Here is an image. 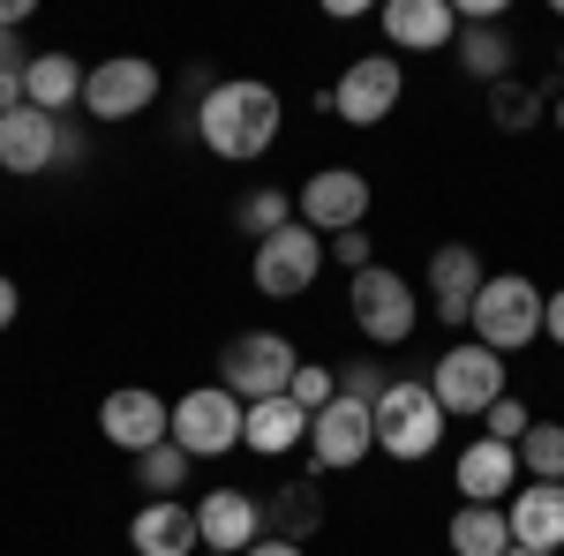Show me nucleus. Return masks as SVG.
Returning a JSON list of instances; mask_svg holds the SVG:
<instances>
[{
  "label": "nucleus",
  "mask_w": 564,
  "mask_h": 556,
  "mask_svg": "<svg viewBox=\"0 0 564 556\" xmlns=\"http://www.w3.org/2000/svg\"><path fill=\"white\" fill-rule=\"evenodd\" d=\"M279 121H286L279 90L249 84V76L212 84V90H204V106H196V135H204V151L234 159V166H241V159H263V151L279 143Z\"/></svg>",
  "instance_id": "1"
},
{
  "label": "nucleus",
  "mask_w": 564,
  "mask_h": 556,
  "mask_svg": "<svg viewBox=\"0 0 564 556\" xmlns=\"http://www.w3.org/2000/svg\"><path fill=\"white\" fill-rule=\"evenodd\" d=\"M377 444H384V459H430L436 444H444V406H436L430 377L414 384V377H391V391L377 399Z\"/></svg>",
  "instance_id": "2"
},
{
  "label": "nucleus",
  "mask_w": 564,
  "mask_h": 556,
  "mask_svg": "<svg viewBox=\"0 0 564 556\" xmlns=\"http://www.w3.org/2000/svg\"><path fill=\"white\" fill-rule=\"evenodd\" d=\"M542 286L534 279H520V271H505V279H489L475 301V346H489V353H520V346L542 339Z\"/></svg>",
  "instance_id": "3"
},
{
  "label": "nucleus",
  "mask_w": 564,
  "mask_h": 556,
  "mask_svg": "<svg viewBox=\"0 0 564 556\" xmlns=\"http://www.w3.org/2000/svg\"><path fill=\"white\" fill-rule=\"evenodd\" d=\"M294 369H302V353H294V339H279V331H241V339H226V353H218V384L234 391L241 406L286 399Z\"/></svg>",
  "instance_id": "4"
},
{
  "label": "nucleus",
  "mask_w": 564,
  "mask_h": 556,
  "mask_svg": "<svg viewBox=\"0 0 564 556\" xmlns=\"http://www.w3.org/2000/svg\"><path fill=\"white\" fill-rule=\"evenodd\" d=\"M347 301H354V331L369 346H399V339H414V324H422V294L399 271H384V263L354 271Z\"/></svg>",
  "instance_id": "5"
},
{
  "label": "nucleus",
  "mask_w": 564,
  "mask_h": 556,
  "mask_svg": "<svg viewBox=\"0 0 564 556\" xmlns=\"http://www.w3.org/2000/svg\"><path fill=\"white\" fill-rule=\"evenodd\" d=\"M406 98V68L391 61V53H361V61H347V76L332 90H316V106H332L347 129H377V121H391V106Z\"/></svg>",
  "instance_id": "6"
},
{
  "label": "nucleus",
  "mask_w": 564,
  "mask_h": 556,
  "mask_svg": "<svg viewBox=\"0 0 564 556\" xmlns=\"http://www.w3.org/2000/svg\"><path fill=\"white\" fill-rule=\"evenodd\" d=\"M430 391L444 414H489L497 399H505V353H489V346H444V361L430 369Z\"/></svg>",
  "instance_id": "7"
},
{
  "label": "nucleus",
  "mask_w": 564,
  "mask_h": 556,
  "mask_svg": "<svg viewBox=\"0 0 564 556\" xmlns=\"http://www.w3.org/2000/svg\"><path fill=\"white\" fill-rule=\"evenodd\" d=\"M324 233H308L302 218L294 226H279L271 241H257V263H249V279H257V294L263 301H294L316 286V271H324Z\"/></svg>",
  "instance_id": "8"
},
{
  "label": "nucleus",
  "mask_w": 564,
  "mask_h": 556,
  "mask_svg": "<svg viewBox=\"0 0 564 556\" xmlns=\"http://www.w3.org/2000/svg\"><path fill=\"white\" fill-rule=\"evenodd\" d=\"M241 399L226 384H196L188 399H174V444L188 459H226L234 444H241Z\"/></svg>",
  "instance_id": "9"
},
{
  "label": "nucleus",
  "mask_w": 564,
  "mask_h": 556,
  "mask_svg": "<svg viewBox=\"0 0 564 556\" xmlns=\"http://www.w3.org/2000/svg\"><path fill=\"white\" fill-rule=\"evenodd\" d=\"M98 436L113 444V451H129V459H143V451H159V444H174V406L159 399V391H106V406H98Z\"/></svg>",
  "instance_id": "10"
},
{
  "label": "nucleus",
  "mask_w": 564,
  "mask_h": 556,
  "mask_svg": "<svg viewBox=\"0 0 564 556\" xmlns=\"http://www.w3.org/2000/svg\"><path fill=\"white\" fill-rule=\"evenodd\" d=\"M369 451H377V406L332 399L324 414H308V459H316V473H347Z\"/></svg>",
  "instance_id": "11"
},
{
  "label": "nucleus",
  "mask_w": 564,
  "mask_h": 556,
  "mask_svg": "<svg viewBox=\"0 0 564 556\" xmlns=\"http://www.w3.org/2000/svg\"><path fill=\"white\" fill-rule=\"evenodd\" d=\"M143 106H159V68L143 53H113L84 76V113L90 121H135Z\"/></svg>",
  "instance_id": "12"
},
{
  "label": "nucleus",
  "mask_w": 564,
  "mask_h": 556,
  "mask_svg": "<svg viewBox=\"0 0 564 556\" xmlns=\"http://www.w3.org/2000/svg\"><path fill=\"white\" fill-rule=\"evenodd\" d=\"M294 218H302L308 233H354L361 218H369V181L354 166H324L302 181V196H294Z\"/></svg>",
  "instance_id": "13"
},
{
  "label": "nucleus",
  "mask_w": 564,
  "mask_h": 556,
  "mask_svg": "<svg viewBox=\"0 0 564 556\" xmlns=\"http://www.w3.org/2000/svg\"><path fill=\"white\" fill-rule=\"evenodd\" d=\"M61 159V113H39L31 98L15 106V113H0V173H15V181H31Z\"/></svg>",
  "instance_id": "14"
},
{
  "label": "nucleus",
  "mask_w": 564,
  "mask_h": 556,
  "mask_svg": "<svg viewBox=\"0 0 564 556\" xmlns=\"http://www.w3.org/2000/svg\"><path fill=\"white\" fill-rule=\"evenodd\" d=\"M481 286H489V271H481V257L467 249V241H444V249L430 257V308L444 316V324H467Z\"/></svg>",
  "instance_id": "15"
},
{
  "label": "nucleus",
  "mask_w": 564,
  "mask_h": 556,
  "mask_svg": "<svg viewBox=\"0 0 564 556\" xmlns=\"http://www.w3.org/2000/svg\"><path fill=\"white\" fill-rule=\"evenodd\" d=\"M505 519H512V549L557 556L564 549V481H520Z\"/></svg>",
  "instance_id": "16"
},
{
  "label": "nucleus",
  "mask_w": 564,
  "mask_h": 556,
  "mask_svg": "<svg viewBox=\"0 0 564 556\" xmlns=\"http://www.w3.org/2000/svg\"><path fill=\"white\" fill-rule=\"evenodd\" d=\"M520 444H497V436H481V444H467L459 451V467H452V481H459V497L467 504H512V481H520Z\"/></svg>",
  "instance_id": "17"
},
{
  "label": "nucleus",
  "mask_w": 564,
  "mask_h": 556,
  "mask_svg": "<svg viewBox=\"0 0 564 556\" xmlns=\"http://www.w3.org/2000/svg\"><path fill=\"white\" fill-rule=\"evenodd\" d=\"M196 534H204V549L249 556V549H257V542H263L257 497H249V489H212V497L196 504Z\"/></svg>",
  "instance_id": "18"
},
{
  "label": "nucleus",
  "mask_w": 564,
  "mask_h": 556,
  "mask_svg": "<svg viewBox=\"0 0 564 556\" xmlns=\"http://www.w3.org/2000/svg\"><path fill=\"white\" fill-rule=\"evenodd\" d=\"M263 542H308L324 526V473H302V481H279L271 497L257 504Z\"/></svg>",
  "instance_id": "19"
},
{
  "label": "nucleus",
  "mask_w": 564,
  "mask_h": 556,
  "mask_svg": "<svg viewBox=\"0 0 564 556\" xmlns=\"http://www.w3.org/2000/svg\"><path fill=\"white\" fill-rule=\"evenodd\" d=\"M129 542H135V556H196V549H204V534H196V504H181V497H151V504L129 519Z\"/></svg>",
  "instance_id": "20"
},
{
  "label": "nucleus",
  "mask_w": 564,
  "mask_h": 556,
  "mask_svg": "<svg viewBox=\"0 0 564 556\" xmlns=\"http://www.w3.org/2000/svg\"><path fill=\"white\" fill-rule=\"evenodd\" d=\"M384 39L399 53H436V45L459 39V8H444V0H384Z\"/></svg>",
  "instance_id": "21"
},
{
  "label": "nucleus",
  "mask_w": 564,
  "mask_h": 556,
  "mask_svg": "<svg viewBox=\"0 0 564 556\" xmlns=\"http://www.w3.org/2000/svg\"><path fill=\"white\" fill-rule=\"evenodd\" d=\"M241 444H249L257 459H279V451L308 444V414L294 399H257V406L241 414Z\"/></svg>",
  "instance_id": "22"
},
{
  "label": "nucleus",
  "mask_w": 564,
  "mask_h": 556,
  "mask_svg": "<svg viewBox=\"0 0 564 556\" xmlns=\"http://www.w3.org/2000/svg\"><path fill=\"white\" fill-rule=\"evenodd\" d=\"M452 53H459V68H467V76H475V84H512V61H520V53H512V31H505V23H459V39H452Z\"/></svg>",
  "instance_id": "23"
},
{
  "label": "nucleus",
  "mask_w": 564,
  "mask_h": 556,
  "mask_svg": "<svg viewBox=\"0 0 564 556\" xmlns=\"http://www.w3.org/2000/svg\"><path fill=\"white\" fill-rule=\"evenodd\" d=\"M444 542H452V556H512V519H505V504H459Z\"/></svg>",
  "instance_id": "24"
},
{
  "label": "nucleus",
  "mask_w": 564,
  "mask_h": 556,
  "mask_svg": "<svg viewBox=\"0 0 564 556\" xmlns=\"http://www.w3.org/2000/svg\"><path fill=\"white\" fill-rule=\"evenodd\" d=\"M23 98H31L39 113H68V106L84 98V61H68V53H31Z\"/></svg>",
  "instance_id": "25"
},
{
  "label": "nucleus",
  "mask_w": 564,
  "mask_h": 556,
  "mask_svg": "<svg viewBox=\"0 0 564 556\" xmlns=\"http://www.w3.org/2000/svg\"><path fill=\"white\" fill-rule=\"evenodd\" d=\"M542 113H550V106H542V90H534V84H520V76H512V84H497V90H489V121H497L505 135L534 129Z\"/></svg>",
  "instance_id": "26"
},
{
  "label": "nucleus",
  "mask_w": 564,
  "mask_h": 556,
  "mask_svg": "<svg viewBox=\"0 0 564 556\" xmlns=\"http://www.w3.org/2000/svg\"><path fill=\"white\" fill-rule=\"evenodd\" d=\"M520 467L527 481H564V422H534L520 436Z\"/></svg>",
  "instance_id": "27"
},
{
  "label": "nucleus",
  "mask_w": 564,
  "mask_h": 556,
  "mask_svg": "<svg viewBox=\"0 0 564 556\" xmlns=\"http://www.w3.org/2000/svg\"><path fill=\"white\" fill-rule=\"evenodd\" d=\"M188 467H196V459H188L181 444H159V451H143V459H135V481H143L151 497H181Z\"/></svg>",
  "instance_id": "28"
},
{
  "label": "nucleus",
  "mask_w": 564,
  "mask_h": 556,
  "mask_svg": "<svg viewBox=\"0 0 564 556\" xmlns=\"http://www.w3.org/2000/svg\"><path fill=\"white\" fill-rule=\"evenodd\" d=\"M241 233L249 241H271L279 226H294V196H279V188H257V196H241Z\"/></svg>",
  "instance_id": "29"
},
{
  "label": "nucleus",
  "mask_w": 564,
  "mask_h": 556,
  "mask_svg": "<svg viewBox=\"0 0 564 556\" xmlns=\"http://www.w3.org/2000/svg\"><path fill=\"white\" fill-rule=\"evenodd\" d=\"M286 399H294L302 414H324V406L339 399V369H332V361H302L294 384H286Z\"/></svg>",
  "instance_id": "30"
},
{
  "label": "nucleus",
  "mask_w": 564,
  "mask_h": 556,
  "mask_svg": "<svg viewBox=\"0 0 564 556\" xmlns=\"http://www.w3.org/2000/svg\"><path fill=\"white\" fill-rule=\"evenodd\" d=\"M527 428H534V414H527V399H512V391L481 414V436H497V444H520Z\"/></svg>",
  "instance_id": "31"
},
{
  "label": "nucleus",
  "mask_w": 564,
  "mask_h": 556,
  "mask_svg": "<svg viewBox=\"0 0 564 556\" xmlns=\"http://www.w3.org/2000/svg\"><path fill=\"white\" fill-rule=\"evenodd\" d=\"M384 391H391L384 361H347V369H339V399H361V406H377Z\"/></svg>",
  "instance_id": "32"
},
{
  "label": "nucleus",
  "mask_w": 564,
  "mask_h": 556,
  "mask_svg": "<svg viewBox=\"0 0 564 556\" xmlns=\"http://www.w3.org/2000/svg\"><path fill=\"white\" fill-rule=\"evenodd\" d=\"M332 257L347 263V271H369V263H377V257H369V233H361V226H354V233H332Z\"/></svg>",
  "instance_id": "33"
},
{
  "label": "nucleus",
  "mask_w": 564,
  "mask_h": 556,
  "mask_svg": "<svg viewBox=\"0 0 564 556\" xmlns=\"http://www.w3.org/2000/svg\"><path fill=\"white\" fill-rule=\"evenodd\" d=\"M84 159H90L84 129H76V121H61V159H53V166H84Z\"/></svg>",
  "instance_id": "34"
},
{
  "label": "nucleus",
  "mask_w": 564,
  "mask_h": 556,
  "mask_svg": "<svg viewBox=\"0 0 564 556\" xmlns=\"http://www.w3.org/2000/svg\"><path fill=\"white\" fill-rule=\"evenodd\" d=\"M23 106V68H0V113H15Z\"/></svg>",
  "instance_id": "35"
},
{
  "label": "nucleus",
  "mask_w": 564,
  "mask_h": 556,
  "mask_svg": "<svg viewBox=\"0 0 564 556\" xmlns=\"http://www.w3.org/2000/svg\"><path fill=\"white\" fill-rule=\"evenodd\" d=\"M542 331H550V339L564 346V286H557V294H550V301H542Z\"/></svg>",
  "instance_id": "36"
},
{
  "label": "nucleus",
  "mask_w": 564,
  "mask_h": 556,
  "mask_svg": "<svg viewBox=\"0 0 564 556\" xmlns=\"http://www.w3.org/2000/svg\"><path fill=\"white\" fill-rule=\"evenodd\" d=\"M0 68H31V53H23V39H15V31H0Z\"/></svg>",
  "instance_id": "37"
},
{
  "label": "nucleus",
  "mask_w": 564,
  "mask_h": 556,
  "mask_svg": "<svg viewBox=\"0 0 564 556\" xmlns=\"http://www.w3.org/2000/svg\"><path fill=\"white\" fill-rule=\"evenodd\" d=\"M15 308H23V294H15V279H0V331L15 324Z\"/></svg>",
  "instance_id": "38"
},
{
  "label": "nucleus",
  "mask_w": 564,
  "mask_h": 556,
  "mask_svg": "<svg viewBox=\"0 0 564 556\" xmlns=\"http://www.w3.org/2000/svg\"><path fill=\"white\" fill-rule=\"evenodd\" d=\"M249 556H302V542H257Z\"/></svg>",
  "instance_id": "39"
},
{
  "label": "nucleus",
  "mask_w": 564,
  "mask_h": 556,
  "mask_svg": "<svg viewBox=\"0 0 564 556\" xmlns=\"http://www.w3.org/2000/svg\"><path fill=\"white\" fill-rule=\"evenodd\" d=\"M550 121H557V129H564V90H557V106H550Z\"/></svg>",
  "instance_id": "40"
},
{
  "label": "nucleus",
  "mask_w": 564,
  "mask_h": 556,
  "mask_svg": "<svg viewBox=\"0 0 564 556\" xmlns=\"http://www.w3.org/2000/svg\"><path fill=\"white\" fill-rule=\"evenodd\" d=\"M196 556H226V549H196Z\"/></svg>",
  "instance_id": "41"
},
{
  "label": "nucleus",
  "mask_w": 564,
  "mask_h": 556,
  "mask_svg": "<svg viewBox=\"0 0 564 556\" xmlns=\"http://www.w3.org/2000/svg\"><path fill=\"white\" fill-rule=\"evenodd\" d=\"M512 556H542V549H512Z\"/></svg>",
  "instance_id": "42"
},
{
  "label": "nucleus",
  "mask_w": 564,
  "mask_h": 556,
  "mask_svg": "<svg viewBox=\"0 0 564 556\" xmlns=\"http://www.w3.org/2000/svg\"><path fill=\"white\" fill-rule=\"evenodd\" d=\"M557 68H564V53H557Z\"/></svg>",
  "instance_id": "43"
}]
</instances>
